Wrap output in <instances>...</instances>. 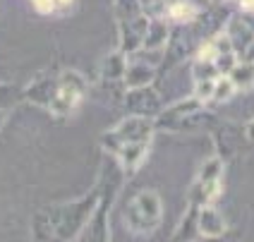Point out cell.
I'll list each match as a JSON object with an SVG mask.
<instances>
[{
	"label": "cell",
	"mask_w": 254,
	"mask_h": 242,
	"mask_svg": "<svg viewBox=\"0 0 254 242\" xmlns=\"http://www.w3.org/2000/svg\"><path fill=\"white\" fill-rule=\"evenodd\" d=\"M86 91H89V82L84 79V74L77 70H65L58 77L56 99L51 101V106H48L51 115H56V118L72 115L79 108V103L84 101Z\"/></svg>",
	"instance_id": "277c9868"
},
{
	"label": "cell",
	"mask_w": 254,
	"mask_h": 242,
	"mask_svg": "<svg viewBox=\"0 0 254 242\" xmlns=\"http://www.w3.org/2000/svg\"><path fill=\"white\" fill-rule=\"evenodd\" d=\"M72 5H74V0H56L58 12H67V10H72Z\"/></svg>",
	"instance_id": "484cf974"
},
{
	"label": "cell",
	"mask_w": 254,
	"mask_h": 242,
	"mask_svg": "<svg viewBox=\"0 0 254 242\" xmlns=\"http://www.w3.org/2000/svg\"><path fill=\"white\" fill-rule=\"evenodd\" d=\"M101 199V185L94 187L86 197L77 201H67V204H58L53 209H46V214H39L36 218H41L46 223L48 233L56 238V240L70 242L77 240L79 233L86 228V223L91 221V216L99 206Z\"/></svg>",
	"instance_id": "6da1fadb"
},
{
	"label": "cell",
	"mask_w": 254,
	"mask_h": 242,
	"mask_svg": "<svg viewBox=\"0 0 254 242\" xmlns=\"http://www.w3.org/2000/svg\"><path fill=\"white\" fill-rule=\"evenodd\" d=\"M156 77H158V67L154 62H127L125 77H123V84L125 89H139V86H154Z\"/></svg>",
	"instance_id": "8fae6325"
},
{
	"label": "cell",
	"mask_w": 254,
	"mask_h": 242,
	"mask_svg": "<svg viewBox=\"0 0 254 242\" xmlns=\"http://www.w3.org/2000/svg\"><path fill=\"white\" fill-rule=\"evenodd\" d=\"M240 60H245V62H252V65H254V41L250 43V46H247L245 51H242Z\"/></svg>",
	"instance_id": "d4e9b609"
},
{
	"label": "cell",
	"mask_w": 254,
	"mask_h": 242,
	"mask_svg": "<svg viewBox=\"0 0 254 242\" xmlns=\"http://www.w3.org/2000/svg\"><path fill=\"white\" fill-rule=\"evenodd\" d=\"M230 82L235 84L238 91H247V89H254V65L252 62H245V60H238V65L230 70Z\"/></svg>",
	"instance_id": "e0dca14e"
},
{
	"label": "cell",
	"mask_w": 254,
	"mask_h": 242,
	"mask_svg": "<svg viewBox=\"0 0 254 242\" xmlns=\"http://www.w3.org/2000/svg\"><path fill=\"white\" fill-rule=\"evenodd\" d=\"M221 77L218 70H216V62H206V60H194L192 65V79L199 82V79H216Z\"/></svg>",
	"instance_id": "44dd1931"
},
{
	"label": "cell",
	"mask_w": 254,
	"mask_h": 242,
	"mask_svg": "<svg viewBox=\"0 0 254 242\" xmlns=\"http://www.w3.org/2000/svg\"><path fill=\"white\" fill-rule=\"evenodd\" d=\"M149 17L146 14H139L134 19H127V22H118V34H120V48L127 58L134 56L141 51V43H144V36H146V29H149Z\"/></svg>",
	"instance_id": "52a82bcc"
},
{
	"label": "cell",
	"mask_w": 254,
	"mask_h": 242,
	"mask_svg": "<svg viewBox=\"0 0 254 242\" xmlns=\"http://www.w3.org/2000/svg\"><path fill=\"white\" fill-rule=\"evenodd\" d=\"M70 242H82V240H79V238H77V240H70Z\"/></svg>",
	"instance_id": "d6a6232c"
},
{
	"label": "cell",
	"mask_w": 254,
	"mask_h": 242,
	"mask_svg": "<svg viewBox=\"0 0 254 242\" xmlns=\"http://www.w3.org/2000/svg\"><path fill=\"white\" fill-rule=\"evenodd\" d=\"M197 214H199V206L194 204H187L183 218L178 221L175 226V233H173V242H194L199 235L197 230Z\"/></svg>",
	"instance_id": "2e32d148"
},
{
	"label": "cell",
	"mask_w": 254,
	"mask_h": 242,
	"mask_svg": "<svg viewBox=\"0 0 254 242\" xmlns=\"http://www.w3.org/2000/svg\"><path fill=\"white\" fill-rule=\"evenodd\" d=\"M201 242H228V240H226V235H221V238H206V240H201Z\"/></svg>",
	"instance_id": "4dcf8cb0"
},
{
	"label": "cell",
	"mask_w": 254,
	"mask_h": 242,
	"mask_svg": "<svg viewBox=\"0 0 254 242\" xmlns=\"http://www.w3.org/2000/svg\"><path fill=\"white\" fill-rule=\"evenodd\" d=\"M5 120H7V111H5V108H0V127L5 125Z\"/></svg>",
	"instance_id": "f546056e"
},
{
	"label": "cell",
	"mask_w": 254,
	"mask_h": 242,
	"mask_svg": "<svg viewBox=\"0 0 254 242\" xmlns=\"http://www.w3.org/2000/svg\"><path fill=\"white\" fill-rule=\"evenodd\" d=\"M139 14H144L139 0H115V17H118V22L134 19Z\"/></svg>",
	"instance_id": "ffe728a7"
},
{
	"label": "cell",
	"mask_w": 254,
	"mask_h": 242,
	"mask_svg": "<svg viewBox=\"0 0 254 242\" xmlns=\"http://www.w3.org/2000/svg\"><path fill=\"white\" fill-rule=\"evenodd\" d=\"M123 108L129 115H139V118H151L161 113V94L154 86H139V89H125L123 94Z\"/></svg>",
	"instance_id": "8992f818"
},
{
	"label": "cell",
	"mask_w": 254,
	"mask_h": 242,
	"mask_svg": "<svg viewBox=\"0 0 254 242\" xmlns=\"http://www.w3.org/2000/svg\"><path fill=\"white\" fill-rule=\"evenodd\" d=\"M199 17V7L187 2V0H173L168 2V10H166V19L170 24H178V27H190L194 24Z\"/></svg>",
	"instance_id": "9a60e30c"
},
{
	"label": "cell",
	"mask_w": 254,
	"mask_h": 242,
	"mask_svg": "<svg viewBox=\"0 0 254 242\" xmlns=\"http://www.w3.org/2000/svg\"><path fill=\"white\" fill-rule=\"evenodd\" d=\"M197 230H199V238L201 240H206V238H221V235L228 233V223L216 206H201L197 214Z\"/></svg>",
	"instance_id": "30bf717a"
},
{
	"label": "cell",
	"mask_w": 254,
	"mask_h": 242,
	"mask_svg": "<svg viewBox=\"0 0 254 242\" xmlns=\"http://www.w3.org/2000/svg\"><path fill=\"white\" fill-rule=\"evenodd\" d=\"M213 5H223V2H228V0H211Z\"/></svg>",
	"instance_id": "1f68e13d"
},
{
	"label": "cell",
	"mask_w": 254,
	"mask_h": 242,
	"mask_svg": "<svg viewBox=\"0 0 254 242\" xmlns=\"http://www.w3.org/2000/svg\"><path fill=\"white\" fill-rule=\"evenodd\" d=\"M161 216H163V206H161L158 192L141 189L125 206V226L129 233L139 238H149L161 226Z\"/></svg>",
	"instance_id": "7a4b0ae2"
},
{
	"label": "cell",
	"mask_w": 254,
	"mask_h": 242,
	"mask_svg": "<svg viewBox=\"0 0 254 242\" xmlns=\"http://www.w3.org/2000/svg\"><path fill=\"white\" fill-rule=\"evenodd\" d=\"M58 91V77H51V74H39L34 77L27 84V89H22V99H27L29 103L34 106H43L48 108L51 101L56 99Z\"/></svg>",
	"instance_id": "ba28073f"
},
{
	"label": "cell",
	"mask_w": 254,
	"mask_h": 242,
	"mask_svg": "<svg viewBox=\"0 0 254 242\" xmlns=\"http://www.w3.org/2000/svg\"><path fill=\"white\" fill-rule=\"evenodd\" d=\"M235 94H238V89H235V84L230 82V77H216L211 103H228Z\"/></svg>",
	"instance_id": "d6986e66"
},
{
	"label": "cell",
	"mask_w": 254,
	"mask_h": 242,
	"mask_svg": "<svg viewBox=\"0 0 254 242\" xmlns=\"http://www.w3.org/2000/svg\"><path fill=\"white\" fill-rule=\"evenodd\" d=\"M125 70H127V56L123 51H113V53H108V56L103 58V62H101V67H99V77L103 84L111 86V84L123 82Z\"/></svg>",
	"instance_id": "4fadbf2b"
},
{
	"label": "cell",
	"mask_w": 254,
	"mask_h": 242,
	"mask_svg": "<svg viewBox=\"0 0 254 242\" xmlns=\"http://www.w3.org/2000/svg\"><path fill=\"white\" fill-rule=\"evenodd\" d=\"M170 22L168 19H151L149 22V29H146V36H144V43H141V53H163L166 43L170 39Z\"/></svg>",
	"instance_id": "7c38bea8"
},
{
	"label": "cell",
	"mask_w": 254,
	"mask_h": 242,
	"mask_svg": "<svg viewBox=\"0 0 254 242\" xmlns=\"http://www.w3.org/2000/svg\"><path fill=\"white\" fill-rule=\"evenodd\" d=\"M149 151H151V142H132V144H123L120 149H118V168L127 175H132L134 171H139L141 163L146 161L149 156Z\"/></svg>",
	"instance_id": "9c48e42d"
},
{
	"label": "cell",
	"mask_w": 254,
	"mask_h": 242,
	"mask_svg": "<svg viewBox=\"0 0 254 242\" xmlns=\"http://www.w3.org/2000/svg\"><path fill=\"white\" fill-rule=\"evenodd\" d=\"M213 84H216V79H199V82H194L192 96L197 101H201L204 106H209V103H211V96H213Z\"/></svg>",
	"instance_id": "7402d4cb"
},
{
	"label": "cell",
	"mask_w": 254,
	"mask_h": 242,
	"mask_svg": "<svg viewBox=\"0 0 254 242\" xmlns=\"http://www.w3.org/2000/svg\"><path fill=\"white\" fill-rule=\"evenodd\" d=\"M223 31L228 34V39H230V43H233V51L238 53V58H240L242 51L254 41V31L247 27V22L242 19L240 14H233V17L228 19V24H226Z\"/></svg>",
	"instance_id": "5bb4252c"
},
{
	"label": "cell",
	"mask_w": 254,
	"mask_h": 242,
	"mask_svg": "<svg viewBox=\"0 0 254 242\" xmlns=\"http://www.w3.org/2000/svg\"><path fill=\"white\" fill-rule=\"evenodd\" d=\"M240 12H254V0H235Z\"/></svg>",
	"instance_id": "4316f807"
},
{
	"label": "cell",
	"mask_w": 254,
	"mask_h": 242,
	"mask_svg": "<svg viewBox=\"0 0 254 242\" xmlns=\"http://www.w3.org/2000/svg\"><path fill=\"white\" fill-rule=\"evenodd\" d=\"M245 139L254 144V120H250V122L245 125Z\"/></svg>",
	"instance_id": "83f0119b"
},
{
	"label": "cell",
	"mask_w": 254,
	"mask_h": 242,
	"mask_svg": "<svg viewBox=\"0 0 254 242\" xmlns=\"http://www.w3.org/2000/svg\"><path fill=\"white\" fill-rule=\"evenodd\" d=\"M201 108H206L201 101H197L194 96H187L183 101H175L166 108H161V113L154 118V129L156 132H168V134H175V132H185L187 127V120L194 113H199Z\"/></svg>",
	"instance_id": "5b68a950"
},
{
	"label": "cell",
	"mask_w": 254,
	"mask_h": 242,
	"mask_svg": "<svg viewBox=\"0 0 254 242\" xmlns=\"http://www.w3.org/2000/svg\"><path fill=\"white\" fill-rule=\"evenodd\" d=\"M240 17L245 19V22H247V27L254 31V12H240Z\"/></svg>",
	"instance_id": "f1b7e54d"
},
{
	"label": "cell",
	"mask_w": 254,
	"mask_h": 242,
	"mask_svg": "<svg viewBox=\"0 0 254 242\" xmlns=\"http://www.w3.org/2000/svg\"><path fill=\"white\" fill-rule=\"evenodd\" d=\"M223 171H226V161L221 156H209L197 171L199 182H213V180H223Z\"/></svg>",
	"instance_id": "ac0fdd59"
},
{
	"label": "cell",
	"mask_w": 254,
	"mask_h": 242,
	"mask_svg": "<svg viewBox=\"0 0 254 242\" xmlns=\"http://www.w3.org/2000/svg\"><path fill=\"white\" fill-rule=\"evenodd\" d=\"M156 134L154 120L151 118H139V115H127L125 120H120L115 127L101 134V146L103 151H108L111 156L118 154V149L123 144L132 142H151Z\"/></svg>",
	"instance_id": "3957f363"
},
{
	"label": "cell",
	"mask_w": 254,
	"mask_h": 242,
	"mask_svg": "<svg viewBox=\"0 0 254 242\" xmlns=\"http://www.w3.org/2000/svg\"><path fill=\"white\" fill-rule=\"evenodd\" d=\"M238 53H223V56H218L216 58V70H218V74L221 77H228L230 74V70L238 65Z\"/></svg>",
	"instance_id": "603a6c76"
},
{
	"label": "cell",
	"mask_w": 254,
	"mask_h": 242,
	"mask_svg": "<svg viewBox=\"0 0 254 242\" xmlns=\"http://www.w3.org/2000/svg\"><path fill=\"white\" fill-rule=\"evenodd\" d=\"M34 2V10L39 14H56V0H31Z\"/></svg>",
	"instance_id": "cb8c5ba5"
}]
</instances>
